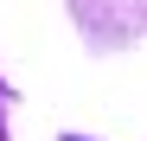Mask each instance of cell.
Returning <instances> with one entry per match:
<instances>
[{"instance_id":"6da1fadb","label":"cell","mask_w":147,"mask_h":141,"mask_svg":"<svg viewBox=\"0 0 147 141\" xmlns=\"http://www.w3.org/2000/svg\"><path fill=\"white\" fill-rule=\"evenodd\" d=\"M64 141H77V135H64Z\"/></svg>"}]
</instances>
